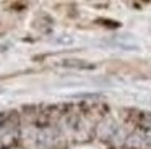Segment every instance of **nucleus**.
<instances>
[{"label":"nucleus","mask_w":151,"mask_h":149,"mask_svg":"<svg viewBox=\"0 0 151 149\" xmlns=\"http://www.w3.org/2000/svg\"><path fill=\"white\" fill-rule=\"evenodd\" d=\"M62 67L65 68H73V70H93L94 65L91 62L81 60V58H65L62 62Z\"/></svg>","instance_id":"1"}]
</instances>
